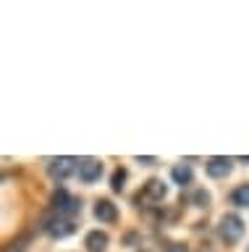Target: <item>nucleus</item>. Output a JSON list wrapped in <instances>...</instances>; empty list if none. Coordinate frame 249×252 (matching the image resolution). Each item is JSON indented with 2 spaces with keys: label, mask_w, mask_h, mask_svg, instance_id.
<instances>
[{
  "label": "nucleus",
  "mask_w": 249,
  "mask_h": 252,
  "mask_svg": "<svg viewBox=\"0 0 249 252\" xmlns=\"http://www.w3.org/2000/svg\"><path fill=\"white\" fill-rule=\"evenodd\" d=\"M218 234L225 244H236L241 236H244V220H241L236 213H225L218 223Z\"/></svg>",
  "instance_id": "nucleus-1"
},
{
  "label": "nucleus",
  "mask_w": 249,
  "mask_h": 252,
  "mask_svg": "<svg viewBox=\"0 0 249 252\" xmlns=\"http://www.w3.org/2000/svg\"><path fill=\"white\" fill-rule=\"evenodd\" d=\"M50 202H53V208L58 210V216H63V218H68V220H71V216H76V213L82 210V202L76 200V197L68 194L66 189H55Z\"/></svg>",
  "instance_id": "nucleus-2"
},
{
  "label": "nucleus",
  "mask_w": 249,
  "mask_h": 252,
  "mask_svg": "<svg viewBox=\"0 0 249 252\" xmlns=\"http://www.w3.org/2000/svg\"><path fill=\"white\" fill-rule=\"evenodd\" d=\"M42 228L48 231L53 239H63V236H71L74 234V223L68 218H63V216H48L42 220Z\"/></svg>",
  "instance_id": "nucleus-3"
},
{
  "label": "nucleus",
  "mask_w": 249,
  "mask_h": 252,
  "mask_svg": "<svg viewBox=\"0 0 249 252\" xmlns=\"http://www.w3.org/2000/svg\"><path fill=\"white\" fill-rule=\"evenodd\" d=\"M74 171H79V160H76V158H55V160H50V165H48L50 179H55V181L68 179Z\"/></svg>",
  "instance_id": "nucleus-4"
},
{
  "label": "nucleus",
  "mask_w": 249,
  "mask_h": 252,
  "mask_svg": "<svg viewBox=\"0 0 249 252\" xmlns=\"http://www.w3.org/2000/svg\"><path fill=\"white\" fill-rule=\"evenodd\" d=\"M166 194H168V187L163 184L160 179H150V181L144 184V189L139 192L137 200H139V202L152 205V202H163V197H166Z\"/></svg>",
  "instance_id": "nucleus-5"
},
{
  "label": "nucleus",
  "mask_w": 249,
  "mask_h": 252,
  "mask_svg": "<svg viewBox=\"0 0 249 252\" xmlns=\"http://www.w3.org/2000/svg\"><path fill=\"white\" fill-rule=\"evenodd\" d=\"M103 176V163L97 160V158H82L79 160V179L84 184H92V181H97Z\"/></svg>",
  "instance_id": "nucleus-6"
},
{
  "label": "nucleus",
  "mask_w": 249,
  "mask_h": 252,
  "mask_svg": "<svg viewBox=\"0 0 249 252\" xmlns=\"http://www.w3.org/2000/svg\"><path fill=\"white\" fill-rule=\"evenodd\" d=\"M95 218L100 223H115L118 220V210L111 200H97L95 202Z\"/></svg>",
  "instance_id": "nucleus-7"
},
{
  "label": "nucleus",
  "mask_w": 249,
  "mask_h": 252,
  "mask_svg": "<svg viewBox=\"0 0 249 252\" xmlns=\"http://www.w3.org/2000/svg\"><path fill=\"white\" fill-rule=\"evenodd\" d=\"M231 158H210L207 160V176H213V179H225L231 173Z\"/></svg>",
  "instance_id": "nucleus-8"
},
{
  "label": "nucleus",
  "mask_w": 249,
  "mask_h": 252,
  "mask_svg": "<svg viewBox=\"0 0 249 252\" xmlns=\"http://www.w3.org/2000/svg\"><path fill=\"white\" fill-rule=\"evenodd\" d=\"M84 244H87L89 252H105L108 250V234L105 231H89Z\"/></svg>",
  "instance_id": "nucleus-9"
},
{
  "label": "nucleus",
  "mask_w": 249,
  "mask_h": 252,
  "mask_svg": "<svg viewBox=\"0 0 249 252\" xmlns=\"http://www.w3.org/2000/svg\"><path fill=\"white\" fill-rule=\"evenodd\" d=\"M170 179H173L176 184H181V187L192 184V179H194V171H192V165H186V163L176 165V168L170 171Z\"/></svg>",
  "instance_id": "nucleus-10"
},
{
  "label": "nucleus",
  "mask_w": 249,
  "mask_h": 252,
  "mask_svg": "<svg viewBox=\"0 0 249 252\" xmlns=\"http://www.w3.org/2000/svg\"><path fill=\"white\" fill-rule=\"evenodd\" d=\"M231 200H233V205H239V208H247L249 205V184H241V187L233 189Z\"/></svg>",
  "instance_id": "nucleus-11"
},
{
  "label": "nucleus",
  "mask_w": 249,
  "mask_h": 252,
  "mask_svg": "<svg viewBox=\"0 0 249 252\" xmlns=\"http://www.w3.org/2000/svg\"><path fill=\"white\" fill-rule=\"evenodd\" d=\"M126 168H115L113 171V179H111V187H113V192H121L123 189V181H126Z\"/></svg>",
  "instance_id": "nucleus-12"
},
{
  "label": "nucleus",
  "mask_w": 249,
  "mask_h": 252,
  "mask_svg": "<svg viewBox=\"0 0 249 252\" xmlns=\"http://www.w3.org/2000/svg\"><path fill=\"white\" fill-rule=\"evenodd\" d=\"M194 205H197V208H207V205H210V192L197 189V192H194Z\"/></svg>",
  "instance_id": "nucleus-13"
},
{
  "label": "nucleus",
  "mask_w": 249,
  "mask_h": 252,
  "mask_svg": "<svg viewBox=\"0 0 249 252\" xmlns=\"http://www.w3.org/2000/svg\"><path fill=\"white\" fill-rule=\"evenodd\" d=\"M166 252H189V250H186V244H170Z\"/></svg>",
  "instance_id": "nucleus-14"
},
{
  "label": "nucleus",
  "mask_w": 249,
  "mask_h": 252,
  "mask_svg": "<svg viewBox=\"0 0 249 252\" xmlns=\"http://www.w3.org/2000/svg\"><path fill=\"white\" fill-rule=\"evenodd\" d=\"M137 160L142 163V165H155V163H158V158H142V155H139Z\"/></svg>",
  "instance_id": "nucleus-15"
},
{
  "label": "nucleus",
  "mask_w": 249,
  "mask_h": 252,
  "mask_svg": "<svg viewBox=\"0 0 249 252\" xmlns=\"http://www.w3.org/2000/svg\"><path fill=\"white\" fill-rule=\"evenodd\" d=\"M241 160H244V163H249V158H247V155H244V158H241Z\"/></svg>",
  "instance_id": "nucleus-16"
},
{
  "label": "nucleus",
  "mask_w": 249,
  "mask_h": 252,
  "mask_svg": "<svg viewBox=\"0 0 249 252\" xmlns=\"http://www.w3.org/2000/svg\"><path fill=\"white\" fill-rule=\"evenodd\" d=\"M144 252H147V250H144Z\"/></svg>",
  "instance_id": "nucleus-17"
}]
</instances>
